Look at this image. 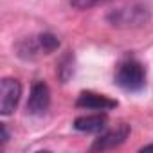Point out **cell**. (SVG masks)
<instances>
[{
    "label": "cell",
    "instance_id": "obj_4",
    "mask_svg": "<svg viewBox=\"0 0 153 153\" xmlns=\"http://www.w3.org/2000/svg\"><path fill=\"white\" fill-rule=\"evenodd\" d=\"M22 97V85L15 78H4L0 85V114L11 115Z\"/></svg>",
    "mask_w": 153,
    "mask_h": 153
},
{
    "label": "cell",
    "instance_id": "obj_2",
    "mask_svg": "<svg viewBox=\"0 0 153 153\" xmlns=\"http://www.w3.org/2000/svg\"><path fill=\"white\" fill-rule=\"evenodd\" d=\"M149 20V11L144 6H126L114 9L108 15V22L115 27H124V29H133V27H142Z\"/></svg>",
    "mask_w": 153,
    "mask_h": 153
},
{
    "label": "cell",
    "instance_id": "obj_12",
    "mask_svg": "<svg viewBox=\"0 0 153 153\" xmlns=\"http://www.w3.org/2000/svg\"><path fill=\"white\" fill-rule=\"evenodd\" d=\"M139 151H153V142H151V144H146V146H142Z\"/></svg>",
    "mask_w": 153,
    "mask_h": 153
},
{
    "label": "cell",
    "instance_id": "obj_1",
    "mask_svg": "<svg viewBox=\"0 0 153 153\" xmlns=\"http://www.w3.org/2000/svg\"><path fill=\"white\" fill-rule=\"evenodd\" d=\"M115 85L124 92H139L146 85V68L135 58L123 59L115 68Z\"/></svg>",
    "mask_w": 153,
    "mask_h": 153
},
{
    "label": "cell",
    "instance_id": "obj_8",
    "mask_svg": "<svg viewBox=\"0 0 153 153\" xmlns=\"http://www.w3.org/2000/svg\"><path fill=\"white\" fill-rule=\"evenodd\" d=\"M36 42H38L40 54H49V52H54V51L59 47V40H58L54 34H51V33L38 34V36H36Z\"/></svg>",
    "mask_w": 153,
    "mask_h": 153
},
{
    "label": "cell",
    "instance_id": "obj_7",
    "mask_svg": "<svg viewBox=\"0 0 153 153\" xmlns=\"http://www.w3.org/2000/svg\"><path fill=\"white\" fill-rule=\"evenodd\" d=\"M106 124H108V117L105 115V112L81 115L74 121V128L78 131H85V133H101L103 130H106Z\"/></svg>",
    "mask_w": 153,
    "mask_h": 153
},
{
    "label": "cell",
    "instance_id": "obj_11",
    "mask_svg": "<svg viewBox=\"0 0 153 153\" xmlns=\"http://www.w3.org/2000/svg\"><path fill=\"white\" fill-rule=\"evenodd\" d=\"M9 140V133H7V128H6V124L2 123V144H6Z\"/></svg>",
    "mask_w": 153,
    "mask_h": 153
},
{
    "label": "cell",
    "instance_id": "obj_10",
    "mask_svg": "<svg viewBox=\"0 0 153 153\" xmlns=\"http://www.w3.org/2000/svg\"><path fill=\"white\" fill-rule=\"evenodd\" d=\"M108 0H70V6L76 9H90L101 4H106Z\"/></svg>",
    "mask_w": 153,
    "mask_h": 153
},
{
    "label": "cell",
    "instance_id": "obj_5",
    "mask_svg": "<svg viewBox=\"0 0 153 153\" xmlns=\"http://www.w3.org/2000/svg\"><path fill=\"white\" fill-rule=\"evenodd\" d=\"M49 105H51V90L47 83L34 81L29 92V99H27V114L43 115L49 110Z\"/></svg>",
    "mask_w": 153,
    "mask_h": 153
},
{
    "label": "cell",
    "instance_id": "obj_3",
    "mask_svg": "<svg viewBox=\"0 0 153 153\" xmlns=\"http://www.w3.org/2000/svg\"><path fill=\"white\" fill-rule=\"evenodd\" d=\"M130 124L128 123H117L114 128L103 130L97 139L92 144V151H106V149H114L117 146H121L128 137H130Z\"/></svg>",
    "mask_w": 153,
    "mask_h": 153
},
{
    "label": "cell",
    "instance_id": "obj_9",
    "mask_svg": "<svg viewBox=\"0 0 153 153\" xmlns=\"http://www.w3.org/2000/svg\"><path fill=\"white\" fill-rule=\"evenodd\" d=\"M74 72V67H72V54H65L61 59H59V67H58V76L61 78V81L65 83Z\"/></svg>",
    "mask_w": 153,
    "mask_h": 153
},
{
    "label": "cell",
    "instance_id": "obj_6",
    "mask_svg": "<svg viewBox=\"0 0 153 153\" xmlns=\"http://www.w3.org/2000/svg\"><path fill=\"white\" fill-rule=\"evenodd\" d=\"M76 106L83 110H96V112H108L117 106V101L97 92H81L78 96Z\"/></svg>",
    "mask_w": 153,
    "mask_h": 153
}]
</instances>
